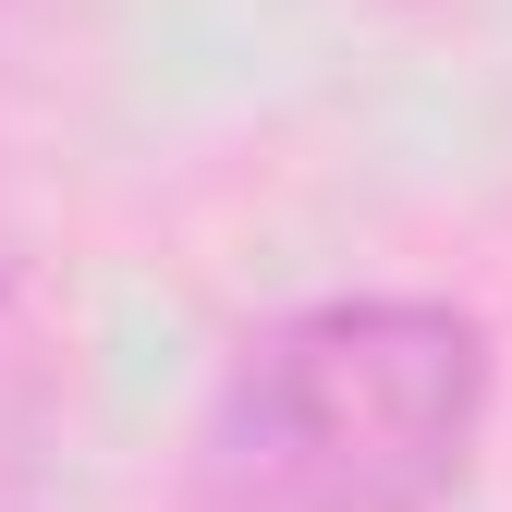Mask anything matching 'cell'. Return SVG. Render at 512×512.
<instances>
[{"mask_svg": "<svg viewBox=\"0 0 512 512\" xmlns=\"http://www.w3.org/2000/svg\"><path fill=\"white\" fill-rule=\"evenodd\" d=\"M488 330L439 293L269 317L196 415V512H439L488 439Z\"/></svg>", "mask_w": 512, "mask_h": 512, "instance_id": "6da1fadb", "label": "cell"}]
</instances>
